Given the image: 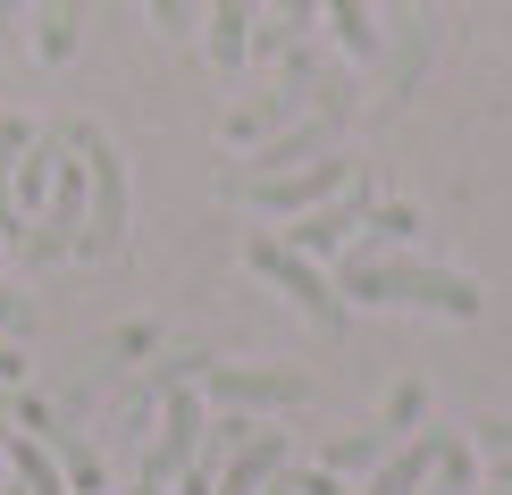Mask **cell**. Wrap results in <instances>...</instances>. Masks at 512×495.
<instances>
[{
  "label": "cell",
  "instance_id": "1",
  "mask_svg": "<svg viewBox=\"0 0 512 495\" xmlns=\"http://www.w3.org/2000/svg\"><path fill=\"white\" fill-rule=\"evenodd\" d=\"M345 294L353 303H403V311H445V319H479V286L454 269H420V261H387V252H370V261H345Z\"/></svg>",
  "mask_w": 512,
  "mask_h": 495
},
{
  "label": "cell",
  "instance_id": "2",
  "mask_svg": "<svg viewBox=\"0 0 512 495\" xmlns=\"http://www.w3.org/2000/svg\"><path fill=\"white\" fill-rule=\"evenodd\" d=\"M252 269H261L277 294H294V303H303V311H311L328 336L345 328V294H336L328 277H319V261H311V252H294L286 235H252Z\"/></svg>",
  "mask_w": 512,
  "mask_h": 495
},
{
  "label": "cell",
  "instance_id": "3",
  "mask_svg": "<svg viewBox=\"0 0 512 495\" xmlns=\"http://www.w3.org/2000/svg\"><path fill=\"white\" fill-rule=\"evenodd\" d=\"M76 152H84V177H93V202H84V252H118L126 244V177H118V152L93 135V126H76Z\"/></svg>",
  "mask_w": 512,
  "mask_h": 495
},
{
  "label": "cell",
  "instance_id": "4",
  "mask_svg": "<svg viewBox=\"0 0 512 495\" xmlns=\"http://www.w3.org/2000/svg\"><path fill=\"white\" fill-rule=\"evenodd\" d=\"M202 428H210V412H202V395H194V378H185L177 395L160 403V437H152V454H143V479H152V487H168V479H177L185 462L202 454Z\"/></svg>",
  "mask_w": 512,
  "mask_h": 495
},
{
  "label": "cell",
  "instance_id": "5",
  "mask_svg": "<svg viewBox=\"0 0 512 495\" xmlns=\"http://www.w3.org/2000/svg\"><path fill=\"white\" fill-rule=\"evenodd\" d=\"M353 185V160H328L319 152L311 168H286V177H252V210H277V219H303V210H319L328 193Z\"/></svg>",
  "mask_w": 512,
  "mask_h": 495
},
{
  "label": "cell",
  "instance_id": "6",
  "mask_svg": "<svg viewBox=\"0 0 512 495\" xmlns=\"http://www.w3.org/2000/svg\"><path fill=\"white\" fill-rule=\"evenodd\" d=\"M303 395V370H210V403H236V412H294Z\"/></svg>",
  "mask_w": 512,
  "mask_h": 495
},
{
  "label": "cell",
  "instance_id": "7",
  "mask_svg": "<svg viewBox=\"0 0 512 495\" xmlns=\"http://www.w3.org/2000/svg\"><path fill=\"white\" fill-rule=\"evenodd\" d=\"M51 168H59V202H51V227L26 235L34 261H59V252L84 244V160H59V152H51Z\"/></svg>",
  "mask_w": 512,
  "mask_h": 495
},
{
  "label": "cell",
  "instance_id": "8",
  "mask_svg": "<svg viewBox=\"0 0 512 495\" xmlns=\"http://www.w3.org/2000/svg\"><path fill=\"white\" fill-rule=\"evenodd\" d=\"M361 210H370V193H361V185H345V193H328L319 210H303V219L286 227V244H294V252H311V261H319V252H336V244H345V235L361 227Z\"/></svg>",
  "mask_w": 512,
  "mask_h": 495
},
{
  "label": "cell",
  "instance_id": "9",
  "mask_svg": "<svg viewBox=\"0 0 512 495\" xmlns=\"http://www.w3.org/2000/svg\"><path fill=\"white\" fill-rule=\"evenodd\" d=\"M445 454H454V437H445V428H429V437H412L403 454H387V462H378L370 495H420V487H429V470H437Z\"/></svg>",
  "mask_w": 512,
  "mask_h": 495
},
{
  "label": "cell",
  "instance_id": "10",
  "mask_svg": "<svg viewBox=\"0 0 512 495\" xmlns=\"http://www.w3.org/2000/svg\"><path fill=\"white\" fill-rule=\"evenodd\" d=\"M277 470H286V437H277V428H261V437H244V445H236V462H227L219 495H269Z\"/></svg>",
  "mask_w": 512,
  "mask_h": 495
},
{
  "label": "cell",
  "instance_id": "11",
  "mask_svg": "<svg viewBox=\"0 0 512 495\" xmlns=\"http://www.w3.org/2000/svg\"><path fill=\"white\" fill-rule=\"evenodd\" d=\"M261 9H269V0H219V17H210V59H219V68H244V59H252Z\"/></svg>",
  "mask_w": 512,
  "mask_h": 495
},
{
  "label": "cell",
  "instance_id": "12",
  "mask_svg": "<svg viewBox=\"0 0 512 495\" xmlns=\"http://www.w3.org/2000/svg\"><path fill=\"white\" fill-rule=\"evenodd\" d=\"M311 17H319V0H277L261 26H252V59H286L294 42L311 34Z\"/></svg>",
  "mask_w": 512,
  "mask_h": 495
},
{
  "label": "cell",
  "instance_id": "13",
  "mask_svg": "<svg viewBox=\"0 0 512 495\" xmlns=\"http://www.w3.org/2000/svg\"><path fill=\"white\" fill-rule=\"evenodd\" d=\"M34 152L26 118H0V235H17V160Z\"/></svg>",
  "mask_w": 512,
  "mask_h": 495
},
{
  "label": "cell",
  "instance_id": "14",
  "mask_svg": "<svg viewBox=\"0 0 512 495\" xmlns=\"http://www.w3.org/2000/svg\"><path fill=\"white\" fill-rule=\"evenodd\" d=\"M328 26H336V42H345L353 59H370V51H378V26H370V0H328Z\"/></svg>",
  "mask_w": 512,
  "mask_h": 495
},
{
  "label": "cell",
  "instance_id": "15",
  "mask_svg": "<svg viewBox=\"0 0 512 495\" xmlns=\"http://www.w3.org/2000/svg\"><path fill=\"white\" fill-rule=\"evenodd\" d=\"M34 51H42V59H68V51H76V0H51V9H42Z\"/></svg>",
  "mask_w": 512,
  "mask_h": 495
},
{
  "label": "cell",
  "instance_id": "16",
  "mask_svg": "<svg viewBox=\"0 0 512 495\" xmlns=\"http://www.w3.org/2000/svg\"><path fill=\"white\" fill-rule=\"evenodd\" d=\"M387 428H361V437H336L328 445V462H319V470H361V462H387Z\"/></svg>",
  "mask_w": 512,
  "mask_h": 495
},
{
  "label": "cell",
  "instance_id": "17",
  "mask_svg": "<svg viewBox=\"0 0 512 495\" xmlns=\"http://www.w3.org/2000/svg\"><path fill=\"white\" fill-rule=\"evenodd\" d=\"M420 59H429V17H403V51H395V93L420 76Z\"/></svg>",
  "mask_w": 512,
  "mask_h": 495
},
{
  "label": "cell",
  "instance_id": "18",
  "mask_svg": "<svg viewBox=\"0 0 512 495\" xmlns=\"http://www.w3.org/2000/svg\"><path fill=\"white\" fill-rule=\"evenodd\" d=\"M412 420H420V386H395V403H387V420H378V428H387V437H403Z\"/></svg>",
  "mask_w": 512,
  "mask_h": 495
},
{
  "label": "cell",
  "instance_id": "19",
  "mask_svg": "<svg viewBox=\"0 0 512 495\" xmlns=\"http://www.w3.org/2000/svg\"><path fill=\"white\" fill-rule=\"evenodd\" d=\"M370 227H378V235H387V244H395V235H412L420 219H412V202H387V210H370Z\"/></svg>",
  "mask_w": 512,
  "mask_h": 495
},
{
  "label": "cell",
  "instance_id": "20",
  "mask_svg": "<svg viewBox=\"0 0 512 495\" xmlns=\"http://www.w3.org/2000/svg\"><path fill=\"white\" fill-rule=\"evenodd\" d=\"M34 328V311H26V294H9L0 286V336H26Z\"/></svg>",
  "mask_w": 512,
  "mask_h": 495
},
{
  "label": "cell",
  "instance_id": "21",
  "mask_svg": "<svg viewBox=\"0 0 512 495\" xmlns=\"http://www.w3.org/2000/svg\"><path fill=\"white\" fill-rule=\"evenodd\" d=\"M152 17H160V34H185V0H152Z\"/></svg>",
  "mask_w": 512,
  "mask_h": 495
},
{
  "label": "cell",
  "instance_id": "22",
  "mask_svg": "<svg viewBox=\"0 0 512 495\" xmlns=\"http://www.w3.org/2000/svg\"><path fill=\"white\" fill-rule=\"evenodd\" d=\"M303 495H345V487H336V470H303Z\"/></svg>",
  "mask_w": 512,
  "mask_h": 495
},
{
  "label": "cell",
  "instance_id": "23",
  "mask_svg": "<svg viewBox=\"0 0 512 495\" xmlns=\"http://www.w3.org/2000/svg\"><path fill=\"white\" fill-rule=\"evenodd\" d=\"M17 370H26V361H17V344H0V378H17Z\"/></svg>",
  "mask_w": 512,
  "mask_h": 495
},
{
  "label": "cell",
  "instance_id": "24",
  "mask_svg": "<svg viewBox=\"0 0 512 495\" xmlns=\"http://www.w3.org/2000/svg\"><path fill=\"white\" fill-rule=\"evenodd\" d=\"M269 495H303V479H286V470H277V479H269Z\"/></svg>",
  "mask_w": 512,
  "mask_h": 495
},
{
  "label": "cell",
  "instance_id": "25",
  "mask_svg": "<svg viewBox=\"0 0 512 495\" xmlns=\"http://www.w3.org/2000/svg\"><path fill=\"white\" fill-rule=\"evenodd\" d=\"M135 495H160V487H152V479H143V487H135Z\"/></svg>",
  "mask_w": 512,
  "mask_h": 495
},
{
  "label": "cell",
  "instance_id": "26",
  "mask_svg": "<svg viewBox=\"0 0 512 495\" xmlns=\"http://www.w3.org/2000/svg\"><path fill=\"white\" fill-rule=\"evenodd\" d=\"M504 487H512V462H504Z\"/></svg>",
  "mask_w": 512,
  "mask_h": 495
},
{
  "label": "cell",
  "instance_id": "27",
  "mask_svg": "<svg viewBox=\"0 0 512 495\" xmlns=\"http://www.w3.org/2000/svg\"><path fill=\"white\" fill-rule=\"evenodd\" d=\"M504 495H512V487H504Z\"/></svg>",
  "mask_w": 512,
  "mask_h": 495
}]
</instances>
